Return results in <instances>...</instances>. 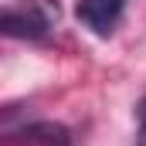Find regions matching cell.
<instances>
[{
  "label": "cell",
  "mask_w": 146,
  "mask_h": 146,
  "mask_svg": "<svg viewBox=\"0 0 146 146\" xmlns=\"http://www.w3.org/2000/svg\"><path fill=\"white\" fill-rule=\"evenodd\" d=\"M58 21H61L58 0H21V3L3 7L0 31L7 37H21V41H41L58 27Z\"/></svg>",
  "instance_id": "cell-1"
},
{
  "label": "cell",
  "mask_w": 146,
  "mask_h": 146,
  "mask_svg": "<svg viewBox=\"0 0 146 146\" xmlns=\"http://www.w3.org/2000/svg\"><path fill=\"white\" fill-rule=\"evenodd\" d=\"M126 7H129V0H78V21H82L92 34L109 37L112 31L119 27Z\"/></svg>",
  "instance_id": "cell-2"
},
{
  "label": "cell",
  "mask_w": 146,
  "mask_h": 146,
  "mask_svg": "<svg viewBox=\"0 0 146 146\" xmlns=\"http://www.w3.org/2000/svg\"><path fill=\"white\" fill-rule=\"evenodd\" d=\"M10 146H72V136L58 122H34L24 133H17Z\"/></svg>",
  "instance_id": "cell-3"
},
{
  "label": "cell",
  "mask_w": 146,
  "mask_h": 146,
  "mask_svg": "<svg viewBox=\"0 0 146 146\" xmlns=\"http://www.w3.org/2000/svg\"><path fill=\"white\" fill-rule=\"evenodd\" d=\"M136 146H146V109L139 115V129H136Z\"/></svg>",
  "instance_id": "cell-4"
}]
</instances>
